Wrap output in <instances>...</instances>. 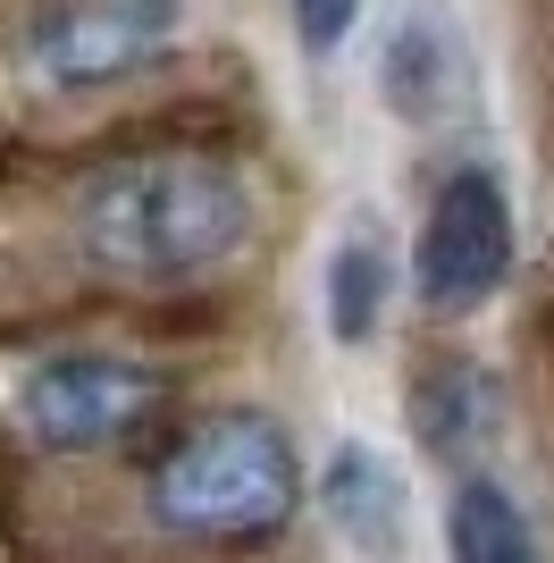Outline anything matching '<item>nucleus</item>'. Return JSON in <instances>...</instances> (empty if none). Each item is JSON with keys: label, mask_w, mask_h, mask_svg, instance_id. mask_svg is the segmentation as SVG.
<instances>
[{"label": "nucleus", "mask_w": 554, "mask_h": 563, "mask_svg": "<svg viewBox=\"0 0 554 563\" xmlns=\"http://www.w3.org/2000/svg\"><path fill=\"white\" fill-rule=\"evenodd\" d=\"M286 18H295L302 51H311V59H328V51H345V43H353L362 0H286Z\"/></svg>", "instance_id": "9b49d317"}, {"label": "nucleus", "mask_w": 554, "mask_h": 563, "mask_svg": "<svg viewBox=\"0 0 554 563\" xmlns=\"http://www.w3.org/2000/svg\"><path fill=\"white\" fill-rule=\"evenodd\" d=\"M512 253H521V228H512V194L487 161L454 168L437 194H429V219H420V303L429 311H479L496 286L512 278Z\"/></svg>", "instance_id": "7ed1b4c3"}, {"label": "nucleus", "mask_w": 554, "mask_h": 563, "mask_svg": "<svg viewBox=\"0 0 554 563\" xmlns=\"http://www.w3.org/2000/svg\"><path fill=\"white\" fill-rule=\"evenodd\" d=\"M295 438L269 412H219L185 438L152 479V514L185 539H261L295 514Z\"/></svg>", "instance_id": "f03ea898"}, {"label": "nucleus", "mask_w": 554, "mask_h": 563, "mask_svg": "<svg viewBox=\"0 0 554 563\" xmlns=\"http://www.w3.org/2000/svg\"><path fill=\"white\" fill-rule=\"evenodd\" d=\"M177 18H185V0H34L25 51H34L43 85L101 93L118 76L152 68L177 43Z\"/></svg>", "instance_id": "20e7f679"}, {"label": "nucleus", "mask_w": 554, "mask_h": 563, "mask_svg": "<svg viewBox=\"0 0 554 563\" xmlns=\"http://www.w3.org/2000/svg\"><path fill=\"white\" fill-rule=\"evenodd\" d=\"M378 93L403 126H445V118L470 110L479 93V68H470V43L445 0H412L387 34V59H378Z\"/></svg>", "instance_id": "423d86ee"}, {"label": "nucleus", "mask_w": 554, "mask_h": 563, "mask_svg": "<svg viewBox=\"0 0 554 563\" xmlns=\"http://www.w3.org/2000/svg\"><path fill=\"white\" fill-rule=\"evenodd\" d=\"M496 421H505V396H496V378H487L470 353H437V362L412 378V429L437 463L479 454L487 438H496Z\"/></svg>", "instance_id": "0eeeda50"}, {"label": "nucleus", "mask_w": 554, "mask_h": 563, "mask_svg": "<svg viewBox=\"0 0 554 563\" xmlns=\"http://www.w3.org/2000/svg\"><path fill=\"white\" fill-rule=\"evenodd\" d=\"M378 320H387V244L362 228L328 253V329L336 345H369Z\"/></svg>", "instance_id": "9d476101"}, {"label": "nucleus", "mask_w": 554, "mask_h": 563, "mask_svg": "<svg viewBox=\"0 0 554 563\" xmlns=\"http://www.w3.org/2000/svg\"><path fill=\"white\" fill-rule=\"evenodd\" d=\"M261 228L244 168L219 152H126L101 161L68 202L76 253L118 286H185L228 269Z\"/></svg>", "instance_id": "f257e3e1"}, {"label": "nucleus", "mask_w": 554, "mask_h": 563, "mask_svg": "<svg viewBox=\"0 0 554 563\" xmlns=\"http://www.w3.org/2000/svg\"><path fill=\"white\" fill-rule=\"evenodd\" d=\"M320 496H328V521H336L345 539L395 547V521H403V479H395L369 446H336V454H328Z\"/></svg>", "instance_id": "1a4fd4ad"}, {"label": "nucleus", "mask_w": 554, "mask_h": 563, "mask_svg": "<svg viewBox=\"0 0 554 563\" xmlns=\"http://www.w3.org/2000/svg\"><path fill=\"white\" fill-rule=\"evenodd\" d=\"M445 563H546L530 514L496 479H462L445 505Z\"/></svg>", "instance_id": "6e6552de"}, {"label": "nucleus", "mask_w": 554, "mask_h": 563, "mask_svg": "<svg viewBox=\"0 0 554 563\" xmlns=\"http://www.w3.org/2000/svg\"><path fill=\"white\" fill-rule=\"evenodd\" d=\"M18 412L34 429V446L101 454L160 412V378L143 371V362H118V353H51V362L25 371Z\"/></svg>", "instance_id": "39448f33"}]
</instances>
